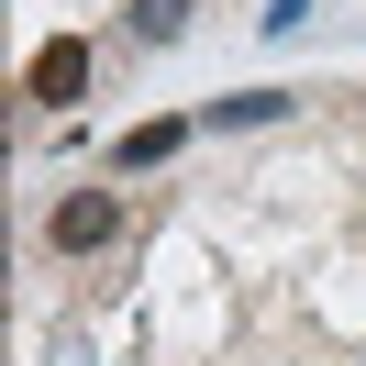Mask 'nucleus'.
Masks as SVG:
<instances>
[{
  "label": "nucleus",
  "instance_id": "423d86ee",
  "mask_svg": "<svg viewBox=\"0 0 366 366\" xmlns=\"http://www.w3.org/2000/svg\"><path fill=\"white\" fill-rule=\"evenodd\" d=\"M255 23H267V34H300V23H311V0H267Z\"/></svg>",
  "mask_w": 366,
  "mask_h": 366
},
{
  "label": "nucleus",
  "instance_id": "20e7f679",
  "mask_svg": "<svg viewBox=\"0 0 366 366\" xmlns=\"http://www.w3.org/2000/svg\"><path fill=\"white\" fill-rule=\"evenodd\" d=\"M211 134H255V122H289V89H233V100H211Z\"/></svg>",
  "mask_w": 366,
  "mask_h": 366
},
{
  "label": "nucleus",
  "instance_id": "39448f33",
  "mask_svg": "<svg viewBox=\"0 0 366 366\" xmlns=\"http://www.w3.org/2000/svg\"><path fill=\"white\" fill-rule=\"evenodd\" d=\"M122 34L134 45H189V0H122Z\"/></svg>",
  "mask_w": 366,
  "mask_h": 366
},
{
  "label": "nucleus",
  "instance_id": "7ed1b4c3",
  "mask_svg": "<svg viewBox=\"0 0 366 366\" xmlns=\"http://www.w3.org/2000/svg\"><path fill=\"white\" fill-rule=\"evenodd\" d=\"M189 134H200V122H134V134L112 144V167H122V178H144V167H167V156H178Z\"/></svg>",
  "mask_w": 366,
  "mask_h": 366
},
{
  "label": "nucleus",
  "instance_id": "f03ea898",
  "mask_svg": "<svg viewBox=\"0 0 366 366\" xmlns=\"http://www.w3.org/2000/svg\"><path fill=\"white\" fill-rule=\"evenodd\" d=\"M78 89H89V45H78V34H56V45H34V67H23V100H45V112H67Z\"/></svg>",
  "mask_w": 366,
  "mask_h": 366
},
{
  "label": "nucleus",
  "instance_id": "f257e3e1",
  "mask_svg": "<svg viewBox=\"0 0 366 366\" xmlns=\"http://www.w3.org/2000/svg\"><path fill=\"white\" fill-rule=\"evenodd\" d=\"M112 233H122V200H112V189H67V200L45 211V244L56 255H100Z\"/></svg>",
  "mask_w": 366,
  "mask_h": 366
}]
</instances>
